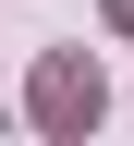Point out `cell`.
Segmentation results:
<instances>
[{"instance_id":"obj_1","label":"cell","mask_w":134,"mask_h":146,"mask_svg":"<svg viewBox=\"0 0 134 146\" xmlns=\"http://www.w3.org/2000/svg\"><path fill=\"white\" fill-rule=\"evenodd\" d=\"M37 122H49V134L98 122V61H49V73H37Z\"/></svg>"},{"instance_id":"obj_2","label":"cell","mask_w":134,"mask_h":146,"mask_svg":"<svg viewBox=\"0 0 134 146\" xmlns=\"http://www.w3.org/2000/svg\"><path fill=\"white\" fill-rule=\"evenodd\" d=\"M110 25H134V0H110Z\"/></svg>"}]
</instances>
